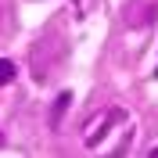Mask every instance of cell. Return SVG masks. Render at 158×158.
<instances>
[{
  "label": "cell",
  "instance_id": "cell-2",
  "mask_svg": "<svg viewBox=\"0 0 158 158\" xmlns=\"http://www.w3.org/2000/svg\"><path fill=\"white\" fill-rule=\"evenodd\" d=\"M155 15H158V0H129V4H126V25H129V29L151 25Z\"/></svg>",
  "mask_w": 158,
  "mask_h": 158
},
{
  "label": "cell",
  "instance_id": "cell-1",
  "mask_svg": "<svg viewBox=\"0 0 158 158\" xmlns=\"http://www.w3.org/2000/svg\"><path fill=\"white\" fill-rule=\"evenodd\" d=\"M118 122H126V111H122V108H104V111H97V115L83 126V144H86V148H97L108 133H115Z\"/></svg>",
  "mask_w": 158,
  "mask_h": 158
},
{
  "label": "cell",
  "instance_id": "cell-3",
  "mask_svg": "<svg viewBox=\"0 0 158 158\" xmlns=\"http://www.w3.org/2000/svg\"><path fill=\"white\" fill-rule=\"evenodd\" d=\"M69 104H72V94L65 90V94L54 101V108H50V126H58V122H61V115H65V108H69Z\"/></svg>",
  "mask_w": 158,
  "mask_h": 158
},
{
  "label": "cell",
  "instance_id": "cell-4",
  "mask_svg": "<svg viewBox=\"0 0 158 158\" xmlns=\"http://www.w3.org/2000/svg\"><path fill=\"white\" fill-rule=\"evenodd\" d=\"M11 79H15V61H7V58H0V86H7Z\"/></svg>",
  "mask_w": 158,
  "mask_h": 158
}]
</instances>
